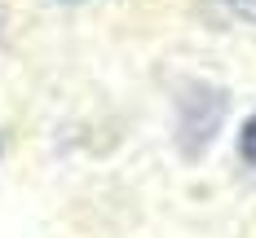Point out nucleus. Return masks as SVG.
<instances>
[{"label":"nucleus","mask_w":256,"mask_h":238,"mask_svg":"<svg viewBox=\"0 0 256 238\" xmlns=\"http://www.w3.org/2000/svg\"><path fill=\"white\" fill-rule=\"evenodd\" d=\"M226 119V93L212 84H190L181 97V146L186 155H204Z\"/></svg>","instance_id":"1"},{"label":"nucleus","mask_w":256,"mask_h":238,"mask_svg":"<svg viewBox=\"0 0 256 238\" xmlns=\"http://www.w3.org/2000/svg\"><path fill=\"white\" fill-rule=\"evenodd\" d=\"M221 22H256V0H208Z\"/></svg>","instance_id":"2"},{"label":"nucleus","mask_w":256,"mask_h":238,"mask_svg":"<svg viewBox=\"0 0 256 238\" xmlns=\"http://www.w3.org/2000/svg\"><path fill=\"white\" fill-rule=\"evenodd\" d=\"M238 155H243V163L256 172V110L243 119V128H238Z\"/></svg>","instance_id":"3"},{"label":"nucleus","mask_w":256,"mask_h":238,"mask_svg":"<svg viewBox=\"0 0 256 238\" xmlns=\"http://www.w3.org/2000/svg\"><path fill=\"white\" fill-rule=\"evenodd\" d=\"M58 4H80V0H58Z\"/></svg>","instance_id":"4"},{"label":"nucleus","mask_w":256,"mask_h":238,"mask_svg":"<svg viewBox=\"0 0 256 238\" xmlns=\"http://www.w3.org/2000/svg\"><path fill=\"white\" fill-rule=\"evenodd\" d=\"M0 150H4V141H0Z\"/></svg>","instance_id":"5"}]
</instances>
